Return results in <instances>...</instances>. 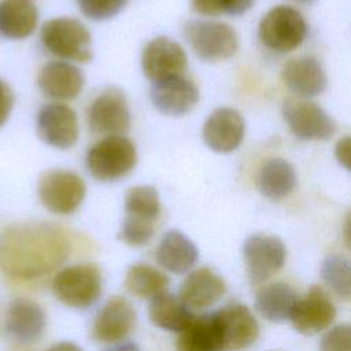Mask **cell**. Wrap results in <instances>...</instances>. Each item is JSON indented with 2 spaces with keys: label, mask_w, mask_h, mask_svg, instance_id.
I'll use <instances>...</instances> for the list:
<instances>
[{
  "label": "cell",
  "mask_w": 351,
  "mask_h": 351,
  "mask_svg": "<svg viewBox=\"0 0 351 351\" xmlns=\"http://www.w3.org/2000/svg\"><path fill=\"white\" fill-rule=\"evenodd\" d=\"M155 258L163 269L181 274L195 266L199 259V250L186 234L173 229L162 236Z\"/></svg>",
  "instance_id": "cell-22"
},
{
  "label": "cell",
  "mask_w": 351,
  "mask_h": 351,
  "mask_svg": "<svg viewBox=\"0 0 351 351\" xmlns=\"http://www.w3.org/2000/svg\"><path fill=\"white\" fill-rule=\"evenodd\" d=\"M47 326L44 310L26 298L14 299L5 313V330L18 341L33 343L41 337Z\"/></svg>",
  "instance_id": "cell-19"
},
{
  "label": "cell",
  "mask_w": 351,
  "mask_h": 351,
  "mask_svg": "<svg viewBox=\"0 0 351 351\" xmlns=\"http://www.w3.org/2000/svg\"><path fill=\"white\" fill-rule=\"evenodd\" d=\"M226 351L250 347L259 335V325L251 310L241 303H230L215 311Z\"/></svg>",
  "instance_id": "cell-16"
},
{
  "label": "cell",
  "mask_w": 351,
  "mask_h": 351,
  "mask_svg": "<svg viewBox=\"0 0 351 351\" xmlns=\"http://www.w3.org/2000/svg\"><path fill=\"white\" fill-rule=\"evenodd\" d=\"M125 287L134 296L151 300L166 292L169 278L165 273L152 266L137 263L129 267L125 277Z\"/></svg>",
  "instance_id": "cell-28"
},
{
  "label": "cell",
  "mask_w": 351,
  "mask_h": 351,
  "mask_svg": "<svg viewBox=\"0 0 351 351\" xmlns=\"http://www.w3.org/2000/svg\"><path fill=\"white\" fill-rule=\"evenodd\" d=\"M184 36L197 58L207 62L228 59L236 53L239 47L236 32L223 22L188 21L184 26Z\"/></svg>",
  "instance_id": "cell-5"
},
{
  "label": "cell",
  "mask_w": 351,
  "mask_h": 351,
  "mask_svg": "<svg viewBox=\"0 0 351 351\" xmlns=\"http://www.w3.org/2000/svg\"><path fill=\"white\" fill-rule=\"evenodd\" d=\"M137 163L134 144L122 134L106 136L86 154V167L93 178L111 182L128 176Z\"/></svg>",
  "instance_id": "cell-3"
},
{
  "label": "cell",
  "mask_w": 351,
  "mask_h": 351,
  "mask_svg": "<svg viewBox=\"0 0 351 351\" xmlns=\"http://www.w3.org/2000/svg\"><path fill=\"white\" fill-rule=\"evenodd\" d=\"M226 292L225 280L210 267L191 271L180 288V299L189 308H206L217 303Z\"/></svg>",
  "instance_id": "cell-20"
},
{
  "label": "cell",
  "mask_w": 351,
  "mask_h": 351,
  "mask_svg": "<svg viewBox=\"0 0 351 351\" xmlns=\"http://www.w3.org/2000/svg\"><path fill=\"white\" fill-rule=\"evenodd\" d=\"M69 252L66 233L51 223H19L0 234V269L14 278L44 276L58 267Z\"/></svg>",
  "instance_id": "cell-1"
},
{
  "label": "cell",
  "mask_w": 351,
  "mask_h": 351,
  "mask_svg": "<svg viewBox=\"0 0 351 351\" xmlns=\"http://www.w3.org/2000/svg\"><path fill=\"white\" fill-rule=\"evenodd\" d=\"M36 130L45 144L59 149H69L78 140L77 114L67 104L59 101L48 103L37 112Z\"/></svg>",
  "instance_id": "cell-10"
},
{
  "label": "cell",
  "mask_w": 351,
  "mask_h": 351,
  "mask_svg": "<svg viewBox=\"0 0 351 351\" xmlns=\"http://www.w3.org/2000/svg\"><path fill=\"white\" fill-rule=\"evenodd\" d=\"M38 11L32 0L0 1V34L11 40L29 37L37 27Z\"/></svg>",
  "instance_id": "cell-24"
},
{
  "label": "cell",
  "mask_w": 351,
  "mask_h": 351,
  "mask_svg": "<svg viewBox=\"0 0 351 351\" xmlns=\"http://www.w3.org/2000/svg\"><path fill=\"white\" fill-rule=\"evenodd\" d=\"M243 259L250 281L262 284L284 266L287 248L281 239L258 233L244 241Z\"/></svg>",
  "instance_id": "cell-8"
},
{
  "label": "cell",
  "mask_w": 351,
  "mask_h": 351,
  "mask_svg": "<svg viewBox=\"0 0 351 351\" xmlns=\"http://www.w3.org/2000/svg\"><path fill=\"white\" fill-rule=\"evenodd\" d=\"M154 232H155V221L125 215L118 237L128 245L141 247L152 239Z\"/></svg>",
  "instance_id": "cell-31"
},
{
  "label": "cell",
  "mask_w": 351,
  "mask_h": 351,
  "mask_svg": "<svg viewBox=\"0 0 351 351\" xmlns=\"http://www.w3.org/2000/svg\"><path fill=\"white\" fill-rule=\"evenodd\" d=\"M37 85L45 97L62 103L73 100L81 93L85 75L71 62L52 60L40 70Z\"/></svg>",
  "instance_id": "cell-15"
},
{
  "label": "cell",
  "mask_w": 351,
  "mask_h": 351,
  "mask_svg": "<svg viewBox=\"0 0 351 351\" xmlns=\"http://www.w3.org/2000/svg\"><path fill=\"white\" fill-rule=\"evenodd\" d=\"M86 186L84 180L67 169H52L38 180V197L43 206L55 214L74 213L84 202Z\"/></svg>",
  "instance_id": "cell-7"
},
{
  "label": "cell",
  "mask_w": 351,
  "mask_h": 351,
  "mask_svg": "<svg viewBox=\"0 0 351 351\" xmlns=\"http://www.w3.org/2000/svg\"><path fill=\"white\" fill-rule=\"evenodd\" d=\"M126 215L156 221L160 213L158 191L151 185L133 186L125 196Z\"/></svg>",
  "instance_id": "cell-30"
},
{
  "label": "cell",
  "mask_w": 351,
  "mask_h": 351,
  "mask_svg": "<svg viewBox=\"0 0 351 351\" xmlns=\"http://www.w3.org/2000/svg\"><path fill=\"white\" fill-rule=\"evenodd\" d=\"M149 99L159 112L181 117L188 114L199 101V89L185 75H177L152 82Z\"/></svg>",
  "instance_id": "cell-14"
},
{
  "label": "cell",
  "mask_w": 351,
  "mask_h": 351,
  "mask_svg": "<svg viewBox=\"0 0 351 351\" xmlns=\"http://www.w3.org/2000/svg\"><path fill=\"white\" fill-rule=\"evenodd\" d=\"M128 0H77L81 12L92 21H107L119 14Z\"/></svg>",
  "instance_id": "cell-33"
},
{
  "label": "cell",
  "mask_w": 351,
  "mask_h": 351,
  "mask_svg": "<svg viewBox=\"0 0 351 351\" xmlns=\"http://www.w3.org/2000/svg\"><path fill=\"white\" fill-rule=\"evenodd\" d=\"M319 351H351V325H337L326 330L321 337Z\"/></svg>",
  "instance_id": "cell-34"
},
{
  "label": "cell",
  "mask_w": 351,
  "mask_h": 351,
  "mask_svg": "<svg viewBox=\"0 0 351 351\" xmlns=\"http://www.w3.org/2000/svg\"><path fill=\"white\" fill-rule=\"evenodd\" d=\"M41 43L55 56L63 60L88 63L92 56V36L86 26L69 16L53 18L41 26Z\"/></svg>",
  "instance_id": "cell-2"
},
{
  "label": "cell",
  "mask_w": 351,
  "mask_h": 351,
  "mask_svg": "<svg viewBox=\"0 0 351 351\" xmlns=\"http://www.w3.org/2000/svg\"><path fill=\"white\" fill-rule=\"evenodd\" d=\"M343 240L348 250H351V214L346 218L344 226H343Z\"/></svg>",
  "instance_id": "cell-38"
},
{
  "label": "cell",
  "mask_w": 351,
  "mask_h": 351,
  "mask_svg": "<svg viewBox=\"0 0 351 351\" xmlns=\"http://www.w3.org/2000/svg\"><path fill=\"white\" fill-rule=\"evenodd\" d=\"M335 155L337 162L351 171V136L343 137L335 147Z\"/></svg>",
  "instance_id": "cell-36"
},
{
  "label": "cell",
  "mask_w": 351,
  "mask_h": 351,
  "mask_svg": "<svg viewBox=\"0 0 351 351\" xmlns=\"http://www.w3.org/2000/svg\"><path fill=\"white\" fill-rule=\"evenodd\" d=\"M255 0H191L195 12L207 16H217L221 14L241 15L247 12Z\"/></svg>",
  "instance_id": "cell-32"
},
{
  "label": "cell",
  "mask_w": 351,
  "mask_h": 351,
  "mask_svg": "<svg viewBox=\"0 0 351 351\" xmlns=\"http://www.w3.org/2000/svg\"><path fill=\"white\" fill-rule=\"evenodd\" d=\"M103 351H138V347L134 343L126 341V343H121L115 347H110L107 350H103Z\"/></svg>",
  "instance_id": "cell-39"
},
{
  "label": "cell",
  "mask_w": 351,
  "mask_h": 351,
  "mask_svg": "<svg viewBox=\"0 0 351 351\" xmlns=\"http://www.w3.org/2000/svg\"><path fill=\"white\" fill-rule=\"evenodd\" d=\"M136 325V311L132 303L122 298H111L97 313L92 325V336L100 343H119Z\"/></svg>",
  "instance_id": "cell-17"
},
{
  "label": "cell",
  "mask_w": 351,
  "mask_h": 351,
  "mask_svg": "<svg viewBox=\"0 0 351 351\" xmlns=\"http://www.w3.org/2000/svg\"><path fill=\"white\" fill-rule=\"evenodd\" d=\"M282 80L293 93L304 97L322 93L328 85L322 64L311 56L291 59L282 69Z\"/></svg>",
  "instance_id": "cell-21"
},
{
  "label": "cell",
  "mask_w": 351,
  "mask_h": 351,
  "mask_svg": "<svg viewBox=\"0 0 351 351\" xmlns=\"http://www.w3.org/2000/svg\"><path fill=\"white\" fill-rule=\"evenodd\" d=\"M45 351H82V348H80L77 344L70 343V341H60V343L51 346Z\"/></svg>",
  "instance_id": "cell-37"
},
{
  "label": "cell",
  "mask_w": 351,
  "mask_h": 351,
  "mask_svg": "<svg viewBox=\"0 0 351 351\" xmlns=\"http://www.w3.org/2000/svg\"><path fill=\"white\" fill-rule=\"evenodd\" d=\"M325 284L341 299H351V261L340 254L328 255L321 265Z\"/></svg>",
  "instance_id": "cell-29"
},
{
  "label": "cell",
  "mask_w": 351,
  "mask_h": 351,
  "mask_svg": "<svg viewBox=\"0 0 351 351\" xmlns=\"http://www.w3.org/2000/svg\"><path fill=\"white\" fill-rule=\"evenodd\" d=\"M259 192L270 200L287 197L296 185L293 166L281 158H273L263 163L256 178Z\"/></svg>",
  "instance_id": "cell-27"
},
{
  "label": "cell",
  "mask_w": 351,
  "mask_h": 351,
  "mask_svg": "<svg viewBox=\"0 0 351 351\" xmlns=\"http://www.w3.org/2000/svg\"><path fill=\"white\" fill-rule=\"evenodd\" d=\"M186 63L188 58L184 48L165 36L151 40L141 53L143 73L152 82L184 75Z\"/></svg>",
  "instance_id": "cell-11"
},
{
  "label": "cell",
  "mask_w": 351,
  "mask_h": 351,
  "mask_svg": "<svg viewBox=\"0 0 351 351\" xmlns=\"http://www.w3.org/2000/svg\"><path fill=\"white\" fill-rule=\"evenodd\" d=\"M88 126L99 134H122L130 126V111L125 93L110 86L99 93L86 110Z\"/></svg>",
  "instance_id": "cell-9"
},
{
  "label": "cell",
  "mask_w": 351,
  "mask_h": 351,
  "mask_svg": "<svg viewBox=\"0 0 351 351\" xmlns=\"http://www.w3.org/2000/svg\"><path fill=\"white\" fill-rule=\"evenodd\" d=\"M336 318V307L329 295L318 285H313L299 298L291 322L302 335H315L328 329Z\"/></svg>",
  "instance_id": "cell-13"
},
{
  "label": "cell",
  "mask_w": 351,
  "mask_h": 351,
  "mask_svg": "<svg viewBox=\"0 0 351 351\" xmlns=\"http://www.w3.org/2000/svg\"><path fill=\"white\" fill-rule=\"evenodd\" d=\"M245 123L239 111L229 107L217 108L203 125V140L219 154L234 151L243 141Z\"/></svg>",
  "instance_id": "cell-18"
},
{
  "label": "cell",
  "mask_w": 351,
  "mask_h": 351,
  "mask_svg": "<svg viewBox=\"0 0 351 351\" xmlns=\"http://www.w3.org/2000/svg\"><path fill=\"white\" fill-rule=\"evenodd\" d=\"M258 34L269 49L287 52L304 41L307 23L298 10L288 5H277L261 19Z\"/></svg>",
  "instance_id": "cell-6"
},
{
  "label": "cell",
  "mask_w": 351,
  "mask_h": 351,
  "mask_svg": "<svg viewBox=\"0 0 351 351\" xmlns=\"http://www.w3.org/2000/svg\"><path fill=\"white\" fill-rule=\"evenodd\" d=\"M52 289L63 304L86 308L100 296L101 273L93 263L66 266L53 277Z\"/></svg>",
  "instance_id": "cell-4"
},
{
  "label": "cell",
  "mask_w": 351,
  "mask_h": 351,
  "mask_svg": "<svg viewBox=\"0 0 351 351\" xmlns=\"http://www.w3.org/2000/svg\"><path fill=\"white\" fill-rule=\"evenodd\" d=\"M148 315L158 328L178 333L182 332L195 317L180 296H174L167 291L151 299Z\"/></svg>",
  "instance_id": "cell-26"
},
{
  "label": "cell",
  "mask_w": 351,
  "mask_h": 351,
  "mask_svg": "<svg viewBox=\"0 0 351 351\" xmlns=\"http://www.w3.org/2000/svg\"><path fill=\"white\" fill-rule=\"evenodd\" d=\"M300 1H306V0H300Z\"/></svg>",
  "instance_id": "cell-40"
},
{
  "label": "cell",
  "mask_w": 351,
  "mask_h": 351,
  "mask_svg": "<svg viewBox=\"0 0 351 351\" xmlns=\"http://www.w3.org/2000/svg\"><path fill=\"white\" fill-rule=\"evenodd\" d=\"M295 291L285 282H271L259 289L255 298V308L270 322L289 321L298 302Z\"/></svg>",
  "instance_id": "cell-25"
},
{
  "label": "cell",
  "mask_w": 351,
  "mask_h": 351,
  "mask_svg": "<svg viewBox=\"0 0 351 351\" xmlns=\"http://www.w3.org/2000/svg\"><path fill=\"white\" fill-rule=\"evenodd\" d=\"M282 117L291 132L302 140H326L336 130L335 121L313 101L288 99L282 106Z\"/></svg>",
  "instance_id": "cell-12"
},
{
  "label": "cell",
  "mask_w": 351,
  "mask_h": 351,
  "mask_svg": "<svg viewBox=\"0 0 351 351\" xmlns=\"http://www.w3.org/2000/svg\"><path fill=\"white\" fill-rule=\"evenodd\" d=\"M177 348L178 351H226L215 311L195 315L180 332Z\"/></svg>",
  "instance_id": "cell-23"
},
{
  "label": "cell",
  "mask_w": 351,
  "mask_h": 351,
  "mask_svg": "<svg viewBox=\"0 0 351 351\" xmlns=\"http://www.w3.org/2000/svg\"><path fill=\"white\" fill-rule=\"evenodd\" d=\"M14 107V92L10 85L0 78V128L8 121Z\"/></svg>",
  "instance_id": "cell-35"
}]
</instances>
